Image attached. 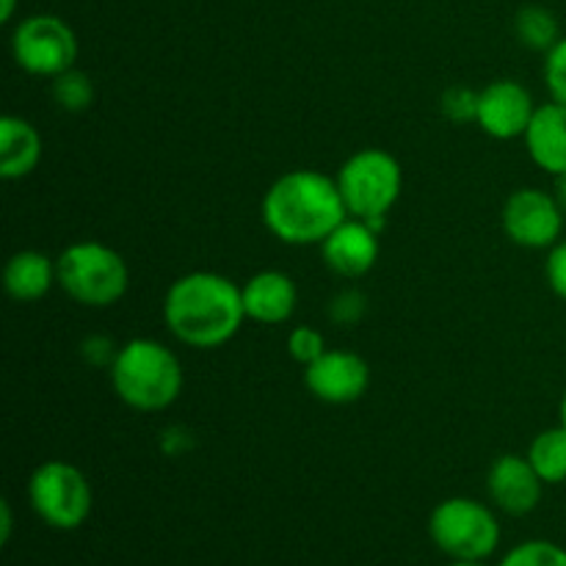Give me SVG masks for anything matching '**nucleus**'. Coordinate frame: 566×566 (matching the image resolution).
<instances>
[{
	"mask_svg": "<svg viewBox=\"0 0 566 566\" xmlns=\"http://www.w3.org/2000/svg\"><path fill=\"white\" fill-rule=\"evenodd\" d=\"M55 269H59V287L81 307H114L130 287L127 260L108 243H70L55 258Z\"/></svg>",
	"mask_w": 566,
	"mask_h": 566,
	"instance_id": "obj_4",
	"label": "nucleus"
},
{
	"mask_svg": "<svg viewBox=\"0 0 566 566\" xmlns=\"http://www.w3.org/2000/svg\"><path fill=\"white\" fill-rule=\"evenodd\" d=\"M11 55L17 66L33 77H59L77 61V36L61 17H25L11 33Z\"/></svg>",
	"mask_w": 566,
	"mask_h": 566,
	"instance_id": "obj_8",
	"label": "nucleus"
},
{
	"mask_svg": "<svg viewBox=\"0 0 566 566\" xmlns=\"http://www.w3.org/2000/svg\"><path fill=\"white\" fill-rule=\"evenodd\" d=\"M429 536L453 562H484L501 545V523L486 503L448 497L431 512Z\"/></svg>",
	"mask_w": 566,
	"mask_h": 566,
	"instance_id": "obj_6",
	"label": "nucleus"
},
{
	"mask_svg": "<svg viewBox=\"0 0 566 566\" xmlns=\"http://www.w3.org/2000/svg\"><path fill=\"white\" fill-rule=\"evenodd\" d=\"M564 210L556 193L545 188H517L503 202L501 224L512 243L523 249H553L562 241Z\"/></svg>",
	"mask_w": 566,
	"mask_h": 566,
	"instance_id": "obj_9",
	"label": "nucleus"
},
{
	"mask_svg": "<svg viewBox=\"0 0 566 566\" xmlns=\"http://www.w3.org/2000/svg\"><path fill=\"white\" fill-rule=\"evenodd\" d=\"M247 321L263 326H280L293 318L298 304V287L285 271H258L241 285Z\"/></svg>",
	"mask_w": 566,
	"mask_h": 566,
	"instance_id": "obj_14",
	"label": "nucleus"
},
{
	"mask_svg": "<svg viewBox=\"0 0 566 566\" xmlns=\"http://www.w3.org/2000/svg\"><path fill=\"white\" fill-rule=\"evenodd\" d=\"M542 77H545V88L553 103L566 105V36L558 39L545 53Z\"/></svg>",
	"mask_w": 566,
	"mask_h": 566,
	"instance_id": "obj_23",
	"label": "nucleus"
},
{
	"mask_svg": "<svg viewBox=\"0 0 566 566\" xmlns=\"http://www.w3.org/2000/svg\"><path fill=\"white\" fill-rule=\"evenodd\" d=\"M536 108L534 94L517 81H492L479 92V114H475V125L495 142H512V138H523L528 130L531 119H534Z\"/></svg>",
	"mask_w": 566,
	"mask_h": 566,
	"instance_id": "obj_11",
	"label": "nucleus"
},
{
	"mask_svg": "<svg viewBox=\"0 0 566 566\" xmlns=\"http://www.w3.org/2000/svg\"><path fill=\"white\" fill-rule=\"evenodd\" d=\"M451 566H486L484 562H453Z\"/></svg>",
	"mask_w": 566,
	"mask_h": 566,
	"instance_id": "obj_32",
	"label": "nucleus"
},
{
	"mask_svg": "<svg viewBox=\"0 0 566 566\" xmlns=\"http://www.w3.org/2000/svg\"><path fill=\"white\" fill-rule=\"evenodd\" d=\"M523 142L534 166L553 177L566 175V105L553 99L539 105Z\"/></svg>",
	"mask_w": 566,
	"mask_h": 566,
	"instance_id": "obj_15",
	"label": "nucleus"
},
{
	"mask_svg": "<svg viewBox=\"0 0 566 566\" xmlns=\"http://www.w3.org/2000/svg\"><path fill=\"white\" fill-rule=\"evenodd\" d=\"M501 566H566V551L556 542L531 539L512 547Z\"/></svg>",
	"mask_w": 566,
	"mask_h": 566,
	"instance_id": "obj_21",
	"label": "nucleus"
},
{
	"mask_svg": "<svg viewBox=\"0 0 566 566\" xmlns=\"http://www.w3.org/2000/svg\"><path fill=\"white\" fill-rule=\"evenodd\" d=\"M556 199H558V205H562V210H564V216H566V175H562V177H556Z\"/></svg>",
	"mask_w": 566,
	"mask_h": 566,
	"instance_id": "obj_30",
	"label": "nucleus"
},
{
	"mask_svg": "<svg viewBox=\"0 0 566 566\" xmlns=\"http://www.w3.org/2000/svg\"><path fill=\"white\" fill-rule=\"evenodd\" d=\"M335 180L348 216L370 221L376 230L385 224L387 213L396 208L403 191L401 164L396 155L379 147H365L346 158Z\"/></svg>",
	"mask_w": 566,
	"mask_h": 566,
	"instance_id": "obj_5",
	"label": "nucleus"
},
{
	"mask_svg": "<svg viewBox=\"0 0 566 566\" xmlns=\"http://www.w3.org/2000/svg\"><path fill=\"white\" fill-rule=\"evenodd\" d=\"M326 352H329L326 337L321 335L318 329H313V326H296V329L287 335V354H291L302 368L313 365L315 359L324 357Z\"/></svg>",
	"mask_w": 566,
	"mask_h": 566,
	"instance_id": "obj_22",
	"label": "nucleus"
},
{
	"mask_svg": "<svg viewBox=\"0 0 566 566\" xmlns=\"http://www.w3.org/2000/svg\"><path fill=\"white\" fill-rule=\"evenodd\" d=\"M514 31L525 48L542 50V53H547L562 39L556 14L545 6H523L517 11V20H514Z\"/></svg>",
	"mask_w": 566,
	"mask_h": 566,
	"instance_id": "obj_19",
	"label": "nucleus"
},
{
	"mask_svg": "<svg viewBox=\"0 0 566 566\" xmlns=\"http://www.w3.org/2000/svg\"><path fill=\"white\" fill-rule=\"evenodd\" d=\"M442 114L448 116L457 125H464V122H475V114H479V92L468 86H451L440 99Z\"/></svg>",
	"mask_w": 566,
	"mask_h": 566,
	"instance_id": "obj_24",
	"label": "nucleus"
},
{
	"mask_svg": "<svg viewBox=\"0 0 566 566\" xmlns=\"http://www.w3.org/2000/svg\"><path fill=\"white\" fill-rule=\"evenodd\" d=\"M59 285V269L55 260L39 249H22L9 258L3 269V287L14 302L33 304L48 296Z\"/></svg>",
	"mask_w": 566,
	"mask_h": 566,
	"instance_id": "obj_17",
	"label": "nucleus"
},
{
	"mask_svg": "<svg viewBox=\"0 0 566 566\" xmlns=\"http://www.w3.org/2000/svg\"><path fill=\"white\" fill-rule=\"evenodd\" d=\"M542 490H545V481L539 479L528 457L503 453L486 473V492L492 503L512 517H525L534 512L542 501Z\"/></svg>",
	"mask_w": 566,
	"mask_h": 566,
	"instance_id": "obj_12",
	"label": "nucleus"
},
{
	"mask_svg": "<svg viewBox=\"0 0 566 566\" xmlns=\"http://www.w3.org/2000/svg\"><path fill=\"white\" fill-rule=\"evenodd\" d=\"M247 321L238 282L216 271L177 276L164 296V324L177 343L199 352L227 346Z\"/></svg>",
	"mask_w": 566,
	"mask_h": 566,
	"instance_id": "obj_1",
	"label": "nucleus"
},
{
	"mask_svg": "<svg viewBox=\"0 0 566 566\" xmlns=\"http://www.w3.org/2000/svg\"><path fill=\"white\" fill-rule=\"evenodd\" d=\"M11 528H14V514H11V503L3 501L0 503V542L11 539Z\"/></svg>",
	"mask_w": 566,
	"mask_h": 566,
	"instance_id": "obj_28",
	"label": "nucleus"
},
{
	"mask_svg": "<svg viewBox=\"0 0 566 566\" xmlns=\"http://www.w3.org/2000/svg\"><path fill=\"white\" fill-rule=\"evenodd\" d=\"M304 387L318 401L346 407L368 392L370 365L359 354L329 348L324 357L304 368Z\"/></svg>",
	"mask_w": 566,
	"mask_h": 566,
	"instance_id": "obj_10",
	"label": "nucleus"
},
{
	"mask_svg": "<svg viewBox=\"0 0 566 566\" xmlns=\"http://www.w3.org/2000/svg\"><path fill=\"white\" fill-rule=\"evenodd\" d=\"M263 224L287 247H321L348 219L335 177L318 169H293L265 191Z\"/></svg>",
	"mask_w": 566,
	"mask_h": 566,
	"instance_id": "obj_2",
	"label": "nucleus"
},
{
	"mask_svg": "<svg viewBox=\"0 0 566 566\" xmlns=\"http://www.w3.org/2000/svg\"><path fill=\"white\" fill-rule=\"evenodd\" d=\"M545 280L547 285H551V291L556 293L562 302H566V241H558L556 247L547 249Z\"/></svg>",
	"mask_w": 566,
	"mask_h": 566,
	"instance_id": "obj_26",
	"label": "nucleus"
},
{
	"mask_svg": "<svg viewBox=\"0 0 566 566\" xmlns=\"http://www.w3.org/2000/svg\"><path fill=\"white\" fill-rule=\"evenodd\" d=\"M365 310H368V298L357 291V287H348V291L335 293L329 298V307H326V315H329L335 324L352 326L357 321H363Z\"/></svg>",
	"mask_w": 566,
	"mask_h": 566,
	"instance_id": "obj_25",
	"label": "nucleus"
},
{
	"mask_svg": "<svg viewBox=\"0 0 566 566\" xmlns=\"http://www.w3.org/2000/svg\"><path fill=\"white\" fill-rule=\"evenodd\" d=\"M116 352H119V348H116L114 340H108V337L94 335L88 337V340H83V357L92 365H108L111 368L116 359Z\"/></svg>",
	"mask_w": 566,
	"mask_h": 566,
	"instance_id": "obj_27",
	"label": "nucleus"
},
{
	"mask_svg": "<svg viewBox=\"0 0 566 566\" xmlns=\"http://www.w3.org/2000/svg\"><path fill=\"white\" fill-rule=\"evenodd\" d=\"M17 11V0H0V22H9Z\"/></svg>",
	"mask_w": 566,
	"mask_h": 566,
	"instance_id": "obj_29",
	"label": "nucleus"
},
{
	"mask_svg": "<svg viewBox=\"0 0 566 566\" xmlns=\"http://www.w3.org/2000/svg\"><path fill=\"white\" fill-rule=\"evenodd\" d=\"M53 99L59 108L70 111V114H83L92 108L94 103V83L86 72L66 70L59 77H53Z\"/></svg>",
	"mask_w": 566,
	"mask_h": 566,
	"instance_id": "obj_20",
	"label": "nucleus"
},
{
	"mask_svg": "<svg viewBox=\"0 0 566 566\" xmlns=\"http://www.w3.org/2000/svg\"><path fill=\"white\" fill-rule=\"evenodd\" d=\"M528 462L539 473L545 484H564L566 481V429L562 423L539 431L528 446Z\"/></svg>",
	"mask_w": 566,
	"mask_h": 566,
	"instance_id": "obj_18",
	"label": "nucleus"
},
{
	"mask_svg": "<svg viewBox=\"0 0 566 566\" xmlns=\"http://www.w3.org/2000/svg\"><path fill=\"white\" fill-rule=\"evenodd\" d=\"M28 501L33 514L55 531L81 528L94 506L86 473L64 459H50L33 470L28 479Z\"/></svg>",
	"mask_w": 566,
	"mask_h": 566,
	"instance_id": "obj_7",
	"label": "nucleus"
},
{
	"mask_svg": "<svg viewBox=\"0 0 566 566\" xmlns=\"http://www.w3.org/2000/svg\"><path fill=\"white\" fill-rule=\"evenodd\" d=\"M44 142L36 127L22 116L0 119V177L9 182L25 180L39 169Z\"/></svg>",
	"mask_w": 566,
	"mask_h": 566,
	"instance_id": "obj_16",
	"label": "nucleus"
},
{
	"mask_svg": "<svg viewBox=\"0 0 566 566\" xmlns=\"http://www.w3.org/2000/svg\"><path fill=\"white\" fill-rule=\"evenodd\" d=\"M558 423H562L564 429H566V390H564V396H562V403H558Z\"/></svg>",
	"mask_w": 566,
	"mask_h": 566,
	"instance_id": "obj_31",
	"label": "nucleus"
},
{
	"mask_svg": "<svg viewBox=\"0 0 566 566\" xmlns=\"http://www.w3.org/2000/svg\"><path fill=\"white\" fill-rule=\"evenodd\" d=\"M108 370L119 401L136 412H164L182 392L180 359L169 346L149 337L119 346Z\"/></svg>",
	"mask_w": 566,
	"mask_h": 566,
	"instance_id": "obj_3",
	"label": "nucleus"
},
{
	"mask_svg": "<svg viewBox=\"0 0 566 566\" xmlns=\"http://www.w3.org/2000/svg\"><path fill=\"white\" fill-rule=\"evenodd\" d=\"M321 258L326 269L335 271L343 280H359L370 274L379 260V230L370 221L348 216L324 243H321Z\"/></svg>",
	"mask_w": 566,
	"mask_h": 566,
	"instance_id": "obj_13",
	"label": "nucleus"
}]
</instances>
